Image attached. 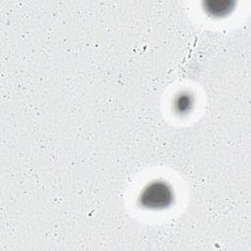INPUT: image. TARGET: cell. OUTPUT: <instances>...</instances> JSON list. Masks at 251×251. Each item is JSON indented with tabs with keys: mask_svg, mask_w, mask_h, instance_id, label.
<instances>
[{
	"mask_svg": "<svg viewBox=\"0 0 251 251\" xmlns=\"http://www.w3.org/2000/svg\"><path fill=\"white\" fill-rule=\"evenodd\" d=\"M173 194L170 187L164 182H152L141 193L140 200L143 206L150 209L164 208L172 202Z\"/></svg>",
	"mask_w": 251,
	"mask_h": 251,
	"instance_id": "cell-1",
	"label": "cell"
}]
</instances>
